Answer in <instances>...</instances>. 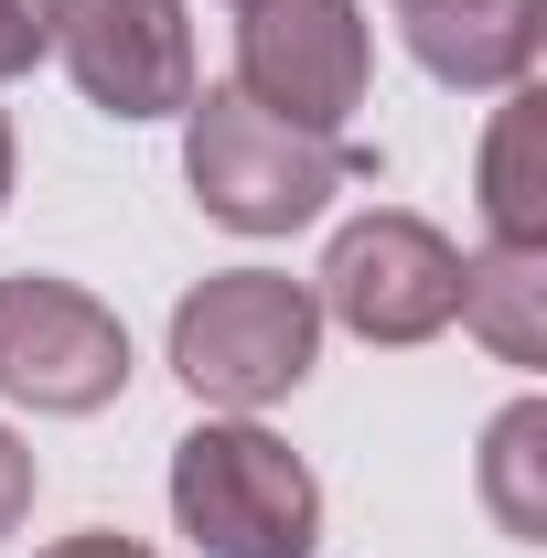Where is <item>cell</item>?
<instances>
[{
    "label": "cell",
    "instance_id": "obj_1",
    "mask_svg": "<svg viewBox=\"0 0 547 558\" xmlns=\"http://www.w3.org/2000/svg\"><path fill=\"white\" fill-rule=\"evenodd\" d=\"M376 172V150H343L323 130H290L269 119L258 97H236V86H194V108H183V183H194V205L215 226H236V236H290V226H312V215L333 205L343 183H365Z\"/></svg>",
    "mask_w": 547,
    "mask_h": 558
},
{
    "label": "cell",
    "instance_id": "obj_2",
    "mask_svg": "<svg viewBox=\"0 0 547 558\" xmlns=\"http://www.w3.org/2000/svg\"><path fill=\"white\" fill-rule=\"evenodd\" d=\"M172 515L205 558H312L323 548V484L258 418H205L172 440Z\"/></svg>",
    "mask_w": 547,
    "mask_h": 558
},
{
    "label": "cell",
    "instance_id": "obj_3",
    "mask_svg": "<svg viewBox=\"0 0 547 558\" xmlns=\"http://www.w3.org/2000/svg\"><path fill=\"white\" fill-rule=\"evenodd\" d=\"M323 365V301L279 269H215L172 312V376L215 409H269Z\"/></svg>",
    "mask_w": 547,
    "mask_h": 558
},
{
    "label": "cell",
    "instance_id": "obj_4",
    "mask_svg": "<svg viewBox=\"0 0 547 558\" xmlns=\"http://www.w3.org/2000/svg\"><path fill=\"white\" fill-rule=\"evenodd\" d=\"M130 387V323L75 290V279H44V269H11L0 279V398L44 418H86Z\"/></svg>",
    "mask_w": 547,
    "mask_h": 558
},
{
    "label": "cell",
    "instance_id": "obj_5",
    "mask_svg": "<svg viewBox=\"0 0 547 558\" xmlns=\"http://www.w3.org/2000/svg\"><path fill=\"white\" fill-rule=\"evenodd\" d=\"M312 301L333 312L343 333L365 344H429L451 333V301H462V247L429 226V215H354L333 247H323V279Z\"/></svg>",
    "mask_w": 547,
    "mask_h": 558
},
{
    "label": "cell",
    "instance_id": "obj_6",
    "mask_svg": "<svg viewBox=\"0 0 547 558\" xmlns=\"http://www.w3.org/2000/svg\"><path fill=\"white\" fill-rule=\"evenodd\" d=\"M365 75H376V44H365L354 0H247V22H236V97H258L269 119L333 140L365 108Z\"/></svg>",
    "mask_w": 547,
    "mask_h": 558
},
{
    "label": "cell",
    "instance_id": "obj_7",
    "mask_svg": "<svg viewBox=\"0 0 547 558\" xmlns=\"http://www.w3.org/2000/svg\"><path fill=\"white\" fill-rule=\"evenodd\" d=\"M54 54L75 97L108 119H172L194 108V22L183 0H54Z\"/></svg>",
    "mask_w": 547,
    "mask_h": 558
},
{
    "label": "cell",
    "instance_id": "obj_8",
    "mask_svg": "<svg viewBox=\"0 0 547 558\" xmlns=\"http://www.w3.org/2000/svg\"><path fill=\"white\" fill-rule=\"evenodd\" d=\"M398 44L440 86H526L547 44V0H398Z\"/></svg>",
    "mask_w": 547,
    "mask_h": 558
},
{
    "label": "cell",
    "instance_id": "obj_9",
    "mask_svg": "<svg viewBox=\"0 0 547 558\" xmlns=\"http://www.w3.org/2000/svg\"><path fill=\"white\" fill-rule=\"evenodd\" d=\"M483 215L494 247H547V97L505 86V119L483 140Z\"/></svg>",
    "mask_w": 547,
    "mask_h": 558
},
{
    "label": "cell",
    "instance_id": "obj_10",
    "mask_svg": "<svg viewBox=\"0 0 547 558\" xmlns=\"http://www.w3.org/2000/svg\"><path fill=\"white\" fill-rule=\"evenodd\" d=\"M451 323H473L505 365H547V247H483V258H462Z\"/></svg>",
    "mask_w": 547,
    "mask_h": 558
},
{
    "label": "cell",
    "instance_id": "obj_11",
    "mask_svg": "<svg viewBox=\"0 0 547 558\" xmlns=\"http://www.w3.org/2000/svg\"><path fill=\"white\" fill-rule=\"evenodd\" d=\"M483 505L505 537H547V409L515 398V409L483 429Z\"/></svg>",
    "mask_w": 547,
    "mask_h": 558
},
{
    "label": "cell",
    "instance_id": "obj_12",
    "mask_svg": "<svg viewBox=\"0 0 547 558\" xmlns=\"http://www.w3.org/2000/svg\"><path fill=\"white\" fill-rule=\"evenodd\" d=\"M54 54V0H0V86Z\"/></svg>",
    "mask_w": 547,
    "mask_h": 558
},
{
    "label": "cell",
    "instance_id": "obj_13",
    "mask_svg": "<svg viewBox=\"0 0 547 558\" xmlns=\"http://www.w3.org/2000/svg\"><path fill=\"white\" fill-rule=\"evenodd\" d=\"M33 484H44V473H33V451H22V440L0 429V537H11V526L33 515Z\"/></svg>",
    "mask_w": 547,
    "mask_h": 558
},
{
    "label": "cell",
    "instance_id": "obj_14",
    "mask_svg": "<svg viewBox=\"0 0 547 558\" xmlns=\"http://www.w3.org/2000/svg\"><path fill=\"white\" fill-rule=\"evenodd\" d=\"M44 558H150L139 537H108V526H86V537H65V548H44Z\"/></svg>",
    "mask_w": 547,
    "mask_h": 558
},
{
    "label": "cell",
    "instance_id": "obj_15",
    "mask_svg": "<svg viewBox=\"0 0 547 558\" xmlns=\"http://www.w3.org/2000/svg\"><path fill=\"white\" fill-rule=\"evenodd\" d=\"M0 205H11V119H0Z\"/></svg>",
    "mask_w": 547,
    "mask_h": 558
},
{
    "label": "cell",
    "instance_id": "obj_16",
    "mask_svg": "<svg viewBox=\"0 0 547 558\" xmlns=\"http://www.w3.org/2000/svg\"><path fill=\"white\" fill-rule=\"evenodd\" d=\"M236 11H247V0H236Z\"/></svg>",
    "mask_w": 547,
    "mask_h": 558
}]
</instances>
